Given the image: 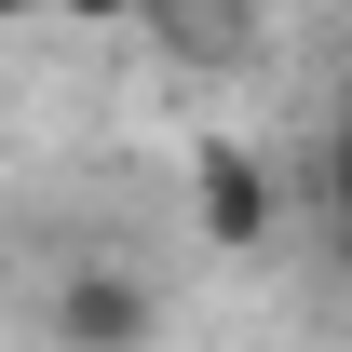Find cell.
<instances>
[{
	"mask_svg": "<svg viewBox=\"0 0 352 352\" xmlns=\"http://www.w3.org/2000/svg\"><path fill=\"white\" fill-rule=\"evenodd\" d=\"M149 325H163V311H149L135 271H68V285H54V339L68 352H149Z\"/></svg>",
	"mask_w": 352,
	"mask_h": 352,
	"instance_id": "obj_1",
	"label": "cell"
},
{
	"mask_svg": "<svg viewBox=\"0 0 352 352\" xmlns=\"http://www.w3.org/2000/svg\"><path fill=\"white\" fill-rule=\"evenodd\" d=\"M190 217H204V244H230V258L271 244V163L258 149H204V163H190Z\"/></svg>",
	"mask_w": 352,
	"mask_h": 352,
	"instance_id": "obj_2",
	"label": "cell"
},
{
	"mask_svg": "<svg viewBox=\"0 0 352 352\" xmlns=\"http://www.w3.org/2000/svg\"><path fill=\"white\" fill-rule=\"evenodd\" d=\"M68 14H135V0H68Z\"/></svg>",
	"mask_w": 352,
	"mask_h": 352,
	"instance_id": "obj_3",
	"label": "cell"
},
{
	"mask_svg": "<svg viewBox=\"0 0 352 352\" xmlns=\"http://www.w3.org/2000/svg\"><path fill=\"white\" fill-rule=\"evenodd\" d=\"M339 204H352V135H339Z\"/></svg>",
	"mask_w": 352,
	"mask_h": 352,
	"instance_id": "obj_4",
	"label": "cell"
},
{
	"mask_svg": "<svg viewBox=\"0 0 352 352\" xmlns=\"http://www.w3.org/2000/svg\"><path fill=\"white\" fill-rule=\"evenodd\" d=\"M0 14H41V0H0Z\"/></svg>",
	"mask_w": 352,
	"mask_h": 352,
	"instance_id": "obj_5",
	"label": "cell"
}]
</instances>
